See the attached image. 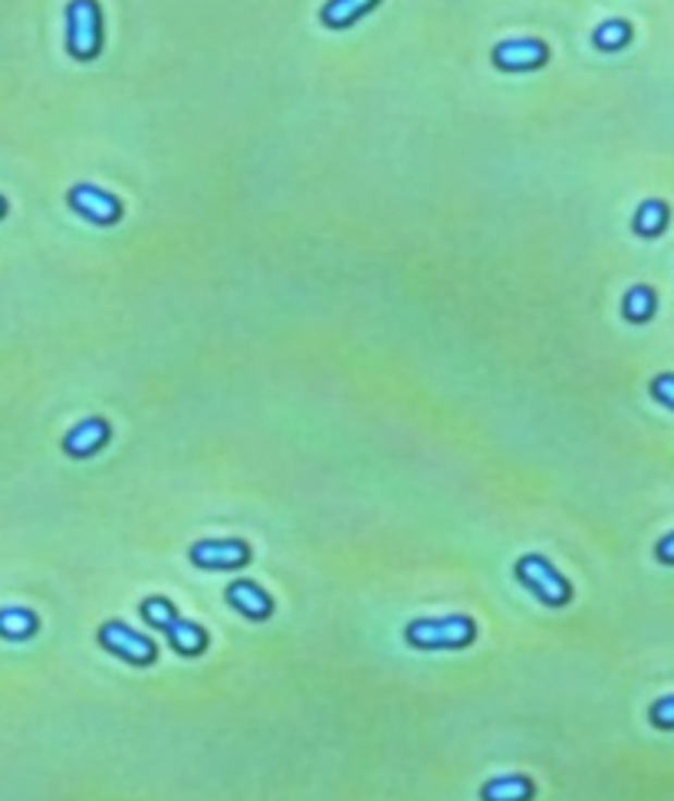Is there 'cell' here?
<instances>
[{"label":"cell","mask_w":674,"mask_h":801,"mask_svg":"<svg viewBox=\"0 0 674 801\" xmlns=\"http://www.w3.org/2000/svg\"><path fill=\"white\" fill-rule=\"evenodd\" d=\"M628 40H632V24H628V21H605V24H599V27L592 30L596 50H605V53L622 50Z\"/></svg>","instance_id":"16"},{"label":"cell","mask_w":674,"mask_h":801,"mask_svg":"<svg viewBox=\"0 0 674 801\" xmlns=\"http://www.w3.org/2000/svg\"><path fill=\"white\" fill-rule=\"evenodd\" d=\"M66 50L76 60H93L102 50V11L96 0L66 4Z\"/></svg>","instance_id":"1"},{"label":"cell","mask_w":674,"mask_h":801,"mask_svg":"<svg viewBox=\"0 0 674 801\" xmlns=\"http://www.w3.org/2000/svg\"><path fill=\"white\" fill-rule=\"evenodd\" d=\"M408 644L415 648H464L474 641V621L464 615H451V618H425L408 625L405 631Z\"/></svg>","instance_id":"3"},{"label":"cell","mask_w":674,"mask_h":801,"mask_svg":"<svg viewBox=\"0 0 674 801\" xmlns=\"http://www.w3.org/2000/svg\"><path fill=\"white\" fill-rule=\"evenodd\" d=\"M654 555H658V562H664V565H674V532H667V535H664V539L658 542Z\"/></svg>","instance_id":"19"},{"label":"cell","mask_w":674,"mask_h":801,"mask_svg":"<svg viewBox=\"0 0 674 801\" xmlns=\"http://www.w3.org/2000/svg\"><path fill=\"white\" fill-rule=\"evenodd\" d=\"M648 716H651V723H654L658 729H674V693H671V697L654 700Z\"/></svg>","instance_id":"17"},{"label":"cell","mask_w":674,"mask_h":801,"mask_svg":"<svg viewBox=\"0 0 674 801\" xmlns=\"http://www.w3.org/2000/svg\"><path fill=\"white\" fill-rule=\"evenodd\" d=\"M99 644L109 654L122 657L125 664H151L155 661V644L145 634L132 631V628H125L119 621H109V625L99 628Z\"/></svg>","instance_id":"7"},{"label":"cell","mask_w":674,"mask_h":801,"mask_svg":"<svg viewBox=\"0 0 674 801\" xmlns=\"http://www.w3.org/2000/svg\"><path fill=\"white\" fill-rule=\"evenodd\" d=\"M37 631V615L30 608H0V638L27 641Z\"/></svg>","instance_id":"14"},{"label":"cell","mask_w":674,"mask_h":801,"mask_svg":"<svg viewBox=\"0 0 674 801\" xmlns=\"http://www.w3.org/2000/svg\"><path fill=\"white\" fill-rule=\"evenodd\" d=\"M517 578H520L540 601H547V605H553V608H560V605H566V601H569V584H566V578H563L547 558H540V555H524V558L517 562Z\"/></svg>","instance_id":"5"},{"label":"cell","mask_w":674,"mask_h":801,"mask_svg":"<svg viewBox=\"0 0 674 801\" xmlns=\"http://www.w3.org/2000/svg\"><path fill=\"white\" fill-rule=\"evenodd\" d=\"M376 8H379V0H329V4L319 11V21L329 30H343V27H353L359 17H366Z\"/></svg>","instance_id":"11"},{"label":"cell","mask_w":674,"mask_h":801,"mask_svg":"<svg viewBox=\"0 0 674 801\" xmlns=\"http://www.w3.org/2000/svg\"><path fill=\"white\" fill-rule=\"evenodd\" d=\"M250 558L247 542L241 539H211L192 545V562L201 568H244Z\"/></svg>","instance_id":"8"},{"label":"cell","mask_w":674,"mask_h":801,"mask_svg":"<svg viewBox=\"0 0 674 801\" xmlns=\"http://www.w3.org/2000/svg\"><path fill=\"white\" fill-rule=\"evenodd\" d=\"M142 615H145V621L148 625H155V628H161L164 634H168V641H172V648L179 651V654H201L205 651V631L198 628V625H192V621H182L179 615H175V608L168 605L164 597H148L145 605H142Z\"/></svg>","instance_id":"2"},{"label":"cell","mask_w":674,"mask_h":801,"mask_svg":"<svg viewBox=\"0 0 674 801\" xmlns=\"http://www.w3.org/2000/svg\"><path fill=\"white\" fill-rule=\"evenodd\" d=\"M667 221H671L667 205H664V200H658V197H651V200H641V205H638V211L632 218V227H635L638 237H658L667 227Z\"/></svg>","instance_id":"13"},{"label":"cell","mask_w":674,"mask_h":801,"mask_svg":"<svg viewBox=\"0 0 674 801\" xmlns=\"http://www.w3.org/2000/svg\"><path fill=\"white\" fill-rule=\"evenodd\" d=\"M658 309V299H654V289L651 286H632L622 299V316L628 322H648Z\"/></svg>","instance_id":"15"},{"label":"cell","mask_w":674,"mask_h":801,"mask_svg":"<svg viewBox=\"0 0 674 801\" xmlns=\"http://www.w3.org/2000/svg\"><path fill=\"white\" fill-rule=\"evenodd\" d=\"M106 441H109V424L102 418H86L63 438V451L70 457H93Z\"/></svg>","instance_id":"9"},{"label":"cell","mask_w":674,"mask_h":801,"mask_svg":"<svg viewBox=\"0 0 674 801\" xmlns=\"http://www.w3.org/2000/svg\"><path fill=\"white\" fill-rule=\"evenodd\" d=\"M66 200H70V208L83 221H89L96 227H112V224L122 221V200L112 190H102L96 184H86V181L83 184H73L70 194H66Z\"/></svg>","instance_id":"4"},{"label":"cell","mask_w":674,"mask_h":801,"mask_svg":"<svg viewBox=\"0 0 674 801\" xmlns=\"http://www.w3.org/2000/svg\"><path fill=\"white\" fill-rule=\"evenodd\" d=\"M483 801H530L534 798V781L524 775H500L480 788Z\"/></svg>","instance_id":"12"},{"label":"cell","mask_w":674,"mask_h":801,"mask_svg":"<svg viewBox=\"0 0 674 801\" xmlns=\"http://www.w3.org/2000/svg\"><path fill=\"white\" fill-rule=\"evenodd\" d=\"M651 397L658 401V405L674 411V374H658L651 381Z\"/></svg>","instance_id":"18"},{"label":"cell","mask_w":674,"mask_h":801,"mask_svg":"<svg viewBox=\"0 0 674 801\" xmlns=\"http://www.w3.org/2000/svg\"><path fill=\"white\" fill-rule=\"evenodd\" d=\"M228 601L237 608V612H244L247 618H254V621H264V618H270V612H273V601H270V594L260 588V584H254V581H234L231 588H228Z\"/></svg>","instance_id":"10"},{"label":"cell","mask_w":674,"mask_h":801,"mask_svg":"<svg viewBox=\"0 0 674 801\" xmlns=\"http://www.w3.org/2000/svg\"><path fill=\"white\" fill-rule=\"evenodd\" d=\"M4 218H8V197L0 194V221H4Z\"/></svg>","instance_id":"20"},{"label":"cell","mask_w":674,"mask_h":801,"mask_svg":"<svg viewBox=\"0 0 674 801\" xmlns=\"http://www.w3.org/2000/svg\"><path fill=\"white\" fill-rule=\"evenodd\" d=\"M490 60L503 73H530L550 60V47L537 37H514V40H500Z\"/></svg>","instance_id":"6"}]
</instances>
